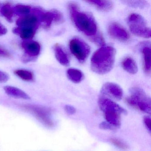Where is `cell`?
Listing matches in <instances>:
<instances>
[{"instance_id": "obj_17", "label": "cell", "mask_w": 151, "mask_h": 151, "mask_svg": "<svg viewBox=\"0 0 151 151\" xmlns=\"http://www.w3.org/2000/svg\"><path fill=\"white\" fill-rule=\"evenodd\" d=\"M94 6L97 9L104 12H108L113 9L114 4L109 1H86Z\"/></svg>"}, {"instance_id": "obj_2", "label": "cell", "mask_w": 151, "mask_h": 151, "mask_svg": "<svg viewBox=\"0 0 151 151\" xmlns=\"http://www.w3.org/2000/svg\"><path fill=\"white\" fill-rule=\"evenodd\" d=\"M115 55L116 50L113 47L105 46L100 47L92 56V70L100 75L108 73L114 67Z\"/></svg>"}, {"instance_id": "obj_10", "label": "cell", "mask_w": 151, "mask_h": 151, "mask_svg": "<svg viewBox=\"0 0 151 151\" xmlns=\"http://www.w3.org/2000/svg\"><path fill=\"white\" fill-rule=\"evenodd\" d=\"M101 93L116 100L122 99L123 92L118 85L113 83H106L101 88Z\"/></svg>"}, {"instance_id": "obj_21", "label": "cell", "mask_w": 151, "mask_h": 151, "mask_svg": "<svg viewBox=\"0 0 151 151\" xmlns=\"http://www.w3.org/2000/svg\"><path fill=\"white\" fill-rule=\"evenodd\" d=\"M14 9L9 4H6L2 6L0 13L9 22H13Z\"/></svg>"}, {"instance_id": "obj_24", "label": "cell", "mask_w": 151, "mask_h": 151, "mask_svg": "<svg viewBox=\"0 0 151 151\" xmlns=\"http://www.w3.org/2000/svg\"><path fill=\"white\" fill-rule=\"evenodd\" d=\"M31 7L30 6L24 5H17L15 6L14 11H15L17 14L21 15H27L30 12Z\"/></svg>"}, {"instance_id": "obj_12", "label": "cell", "mask_w": 151, "mask_h": 151, "mask_svg": "<svg viewBox=\"0 0 151 151\" xmlns=\"http://www.w3.org/2000/svg\"><path fill=\"white\" fill-rule=\"evenodd\" d=\"M39 18L35 15L28 14L22 16L17 21L18 28L36 30L39 24Z\"/></svg>"}, {"instance_id": "obj_5", "label": "cell", "mask_w": 151, "mask_h": 151, "mask_svg": "<svg viewBox=\"0 0 151 151\" xmlns=\"http://www.w3.org/2000/svg\"><path fill=\"white\" fill-rule=\"evenodd\" d=\"M22 107L26 111L33 114L42 124L48 127H52L54 122L51 118L50 109L38 105H22Z\"/></svg>"}, {"instance_id": "obj_8", "label": "cell", "mask_w": 151, "mask_h": 151, "mask_svg": "<svg viewBox=\"0 0 151 151\" xmlns=\"http://www.w3.org/2000/svg\"><path fill=\"white\" fill-rule=\"evenodd\" d=\"M22 47L25 51V55L23 57L24 62L33 60L40 53L41 47L38 42L33 40H25L22 43Z\"/></svg>"}, {"instance_id": "obj_25", "label": "cell", "mask_w": 151, "mask_h": 151, "mask_svg": "<svg viewBox=\"0 0 151 151\" xmlns=\"http://www.w3.org/2000/svg\"><path fill=\"white\" fill-rule=\"evenodd\" d=\"M110 141L113 145L120 149L122 150H127L129 148V147L126 144H125V143L118 139L113 138L110 139Z\"/></svg>"}, {"instance_id": "obj_22", "label": "cell", "mask_w": 151, "mask_h": 151, "mask_svg": "<svg viewBox=\"0 0 151 151\" xmlns=\"http://www.w3.org/2000/svg\"><path fill=\"white\" fill-rule=\"evenodd\" d=\"M16 75L24 81H32L34 79L33 73L29 70L19 69L14 71Z\"/></svg>"}, {"instance_id": "obj_14", "label": "cell", "mask_w": 151, "mask_h": 151, "mask_svg": "<svg viewBox=\"0 0 151 151\" xmlns=\"http://www.w3.org/2000/svg\"><path fill=\"white\" fill-rule=\"evenodd\" d=\"M54 51L55 58L61 64L65 66H68L69 64L68 55L60 45L58 44L55 45L54 47Z\"/></svg>"}, {"instance_id": "obj_15", "label": "cell", "mask_w": 151, "mask_h": 151, "mask_svg": "<svg viewBox=\"0 0 151 151\" xmlns=\"http://www.w3.org/2000/svg\"><path fill=\"white\" fill-rule=\"evenodd\" d=\"M103 113L107 122L116 129L119 128L121 124V114L120 113L115 111H106Z\"/></svg>"}, {"instance_id": "obj_31", "label": "cell", "mask_w": 151, "mask_h": 151, "mask_svg": "<svg viewBox=\"0 0 151 151\" xmlns=\"http://www.w3.org/2000/svg\"><path fill=\"white\" fill-rule=\"evenodd\" d=\"M0 56L9 57L10 56V54L7 51L0 47Z\"/></svg>"}, {"instance_id": "obj_1", "label": "cell", "mask_w": 151, "mask_h": 151, "mask_svg": "<svg viewBox=\"0 0 151 151\" xmlns=\"http://www.w3.org/2000/svg\"><path fill=\"white\" fill-rule=\"evenodd\" d=\"M70 17L76 27L92 40L100 35L94 17L87 12L81 11L77 5L70 3L68 6Z\"/></svg>"}, {"instance_id": "obj_29", "label": "cell", "mask_w": 151, "mask_h": 151, "mask_svg": "<svg viewBox=\"0 0 151 151\" xmlns=\"http://www.w3.org/2000/svg\"><path fill=\"white\" fill-rule=\"evenodd\" d=\"M144 122L147 130L151 131V118L148 116H145L144 118Z\"/></svg>"}, {"instance_id": "obj_20", "label": "cell", "mask_w": 151, "mask_h": 151, "mask_svg": "<svg viewBox=\"0 0 151 151\" xmlns=\"http://www.w3.org/2000/svg\"><path fill=\"white\" fill-rule=\"evenodd\" d=\"M67 76L70 81L76 83H80L84 78L83 72L76 68L69 69L67 71Z\"/></svg>"}, {"instance_id": "obj_3", "label": "cell", "mask_w": 151, "mask_h": 151, "mask_svg": "<svg viewBox=\"0 0 151 151\" xmlns=\"http://www.w3.org/2000/svg\"><path fill=\"white\" fill-rule=\"evenodd\" d=\"M127 103L147 114L151 113V99L141 88L133 87L130 90V96L126 99Z\"/></svg>"}, {"instance_id": "obj_32", "label": "cell", "mask_w": 151, "mask_h": 151, "mask_svg": "<svg viewBox=\"0 0 151 151\" xmlns=\"http://www.w3.org/2000/svg\"><path fill=\"white\" fill-rule=\"evenodd\" d=\"M1 7H2V6H1V5L0 4V11H1ZM0 14H1V13H0Z\"/></svg>"}, {"instance_id": "obj_4", "label": "cell", "mask_w": 151, "mask_h": 151, "mask_svg": "<svg viewBox=\"0 0 151 151\" xmlns=\"http://www.w3.org/2000/svg\"><path fill=\"white\" fill-rule=\"evenodd\" d=\"M128 24L131 32L137 36L145 38L151 37V29L147 26L144 17L138 14H131L127 19Z\"/></svg>"}, {"instance_id": "obj_30", "label": "cell", "mask_w": 151, "mask_h": 151, "mask_svg": "<svg viewBox=\"0 0 151 151\" xmlns=\"http://www.w3.org/2000/svg\"><path fill=\"white\" fill-rule=\"evenodd\" d=\"M7 32V30L6 28L0 22V36L5 35L6 34Z\"/></svg>"}, {"instance_id": "obj_27", "label": "cell", "mask_w": 151, "mask_h": 151, "mask_svg": "<svg viewBox=\"0 0 151 151\" xmlns=\"http://www.w3.org/2000/svg\"><path fill=\"white\" fill-rule=\"evenodd\" d=\"M65 112L69 115H73L76 113V108L70 105H66L64 107Z\"/></svg>"}, {"instance_id": "obj_6", "label": "cell", "mask_w": 151, "mask_h": 151, "mask_svg": "<svg viewBox=\"0 0 151 151\" xmlns=\"http://www.w3.org/2000/svg\"><path fill=\"white\" fill-rule=\"evenodd\" d=\"M69 48L72 54L81 63L86 60L91 52L90 46L78 38H74L70 40Z\"/></svg>"}, {"instance_id": "obj_11", "label": "cell", "mask_w": 151, "mask_h": 151, "mask_svg": "<svg viewBox=\"0 0 151 151\" xmlns=\"http://www.w3.org/2000/svg\"><path fill=\"white\" fill-rule=\"evenodd\" d=\"M99 104L100 108L103 112L106 111H115L121 114H127V111L124 109L107 98H100Z\"/></svg>"}, {"instance_id": "obj_28", "label": "cell", "mask_w": 151, "mask_h": 151, "mask_svg": "<svg viewBox=\"0 0 151 151\" xmlns=\"http://www.w3.org/2000/svg\"><path fill=\"white\" fill-rule=\"evenodd\" d=\"M9 79V76L3 71H0V83H5Z\"/></svg>"}, {"instance_id": "obj_9", "label": "cell", "mask_w": 151, "mask_h": 151, "mask_svg": "<svg viewBox=\"0 0 151 151\" xmlns=\"http://www.w3.org/2000/svg\"><path fill=\"white\" fill-rule=\"evenodd\" d=\"M108 33L113 38L122 42H126L129 39L130 36L128 32L117 23L113 22L109 26Z\"/></svg>"}, {"instance_id": "obj_7", "label": "cell", "mask_w": 151, "mask_h": 151, "mask_svg": "<svg viewBox=\"0 0 151 151\" xmlns=\"http://www.w3.org/2000/svg\"><path fill=\"white\" fill-rule=\"evenodd\" d=\"M37 14H39V19H40V21L45 23L44 26L46 29H49L53 22L60 24L64 21L62 14L56 9H52L47 12L40 11L39 9Z\"/></svg>"}, {"instance_id": "obj_23", "label": "cell", "mask_w": 151, "mask_h": 151, "mask_svg": "<svg viewBox=\"0 0 151 151\" xmlns=\"http://www.w3.org/2000/svg\"><path fill=\"white\" fill-rule=\"evenodd\" d=\"M123 2L128 6L135 8L144 9L149 6V4L145 1H125Z\"/></svg>"}, {"instance_id": "obj_26", "label": "cell", "mask_w": 151, "mask_h": 151, "mask_svg": "<svg viewBox=\"0 0 151 151\" xmlns=\"http://www.w3.org/2000/svg\"><path fill=\"white\" fill-rule=\"evenodd\" d=\"M99 127L101 129L104 130H114L116 129L110 124L106 122H102L99 124Z\"/></svg>"}, {"instance_id": "obj_16", "label": "cell", "mask_w": 151, "mask_h": 151, "mask_svg": "<svg viewBox=\"0 0 151 151\" xmlns=\"http://www.w3.org/2000/svg\"><path fill=\"white\" fill-rule=\"evenodd\" d=\"M6 93L10 97L16 99H30V97L26 93L19 88L12 86H6L4 87Z\"/></svg>"}, {"instance_id": "obj_13", "label": "cell", "mask_w": 151, "mask_h": 151, "mask_svg": "<svg viewBox=\"0 0 151 151\" xmlns=\"http://www.w3.org/2000/svg\"><path fill=\"white\" fill-rule=\"evenodd\" d=\"M140 51L143 55L144 68L147 75L151 74V45L148 42H145L140 45Z\"/></svg>"}, {"instance_id": "obj_19", "label": "cell", "mask_w": 151, "mask_h": 151, "mask_svg": "<svg viewBox=\"0 0 151 151\" xmlns=\"http://www.w3.org/2000/svg\"><path fill=\"white\" fill-rule=\"evenodd\" d=\"M36 30L32 29H22V28H14L13 32L16 35L21 37V38L25 40H30L34 37Z\"/></svg>"}, {"instance_id": "obj_18", "label": "cell", "mask_w": 151, "mask_h": 151, "mask_svg": "<svg viewBox=\"0 0 151 151\" xmlns=\"http://www.w3.org/2000/svg\"><path fill=\"white\" fill-rule=\"evenodd\" d=\"M123 68L131 74H135L138 71V67L135 61L130 57L124 58L122 62Z\"/></svg>"}]
</instances>
